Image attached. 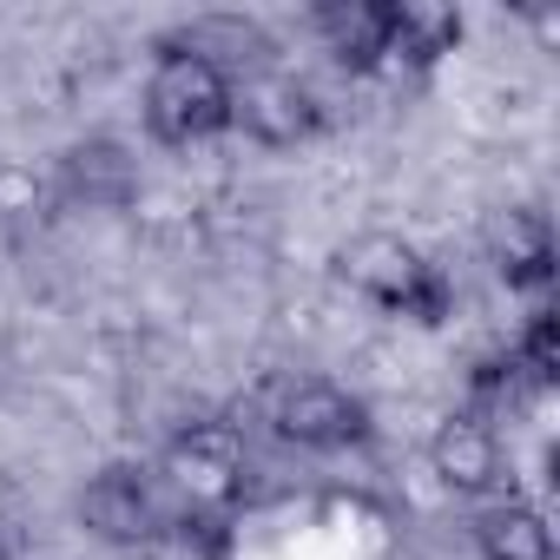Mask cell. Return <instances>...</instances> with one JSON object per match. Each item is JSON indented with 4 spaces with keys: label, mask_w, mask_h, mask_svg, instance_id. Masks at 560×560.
<instances>
[{
    "label": "cell",
    "mask_w": 560,
    "mask_h": 560,
    "mask_svg": "<svg viewBox=\"0 0 560 560\" xmlns=\"http://www.w3.org/2000/svg\"><path fill=\"white\" fill-rule=\"evenodd\" d=\"M534 396H547V389L514 363V350H494V357H481V363L468 370V416H481V422L521 416Z\"/></svg>",
    "instance_id": "4fadbf2b"
},
{
    "label": "cell",
    "mask_w": 560,
    "mask_h": 560,
    "mask_svg": "<svg viewBox=\"0 0 560 560\" xmlns=\"http://www.w3.org/2000/svg\"><path fill=\"white\" fill-rule=\"evenodd\" d=\"M508 350H514V363H521L540 389H553V376H560V311L540 304V311L527 317V330H521Z\"/></svg>",
    "instance_id": "5bb4252c"
},
{
    "label": "cell",
    "mask_w": 560,
    "mask_h": 560,
    "mask_svg": "<svg viewBox=\"0 0 560 560\" xmlns=\"http://www.w3.org/2000/svg\"><path fill=\"white\" fill-rule=\"evenodd\" d=\"M231 86H237V73H224L198 47L159 40L152 73H145V132L172 152L224 139L231 132Z\"/></svg>",
    "instance_id": "7a4b0ae2"
},
{
    "label": "cell",
    "mask_w": 560,
    "mask_h": 560,
    "mask_svg": "<svg viewBox=\"0 0 560 560\" xmlns=\"http://www.w3.org/2000/svg\"><path fill=\"white\" fill-rule=\"evenodd\" d=\"M231 132L270 145V152H291L304 139L324 132V106L304 80H284V73H250L231 86Z\"/></svg>",
    "instance_id": "8992f818"
},
{
    "label": "cell",
    "mask_w": 560,
    "mask_h": 560,
    "mask_svg": "<svg viewBox=\"0 0 560 560\" xmlns=\"http://www.w3.org/2000/svg\"><path fill=\"white\" fill-rule=\"evenodd\" d=\"M429 468H435V481L448 488V494H462V501H488V494H501V468H508V455H501V429L494 422H481V416H468V409H455V416H442L435 422V435H429Z\"/></svg>",
    "instance_id": "52a82bcc"
},
{
    "label": "cell",
    "mask_w": 560,
    "mask_h": 560,
    "mask_svg": "<svg viewBox=\"0 0 560 560\" xmlns=\"http://www.w3.org/2000/svg\"><path fill=\"white\" fill-rule=\"evenodd\" d=\"M165 481V494H178L185 521L191 514H224L244 488V435L231 422H191L172 435V448L152 468Z\"/></svg>",
    "instance_id": "3957f363"
},
{
    "label": "cell",
    "mask_w": 560,
    "mask_h": 560,
    "mask_svg": "<svg viewBox=\"0 0 560 560\" xmlns=\"http://www.w3.org/2000/svg\"><path fill=\"white\" fill-rule=\"evenodd\" d=\"M73 514H80V527H86L93 540H106V547H145V540H159V534L178 521L165 481H159L152 468H132V462L100 468V475L80 488Z\"/></svg>",
    "instance_id": "277c9868"
},
{
    "label": "cell",
    "mask_w": 560,
    "mask_h": 560,
    "mask_svg": "<svg viewBox=\"0 0 560 560\" xmlns=\"http://www.w3.org/2000/svg\"><path fill=\"white\" fill-rule=\"evenodd\" d=\"M337 277L350 291H363L376 311L402 317V324H422V330H442L455 317V277L422 257L409 237L396 231H363L337 250Z\"/></svg>",
    "instance_id": "6da1fadb"
},
{
    "label": "cell",
    "mask_w": 560,
    "mask_h": 560,
    "mask_svg": "<svg viewBox=\"0 0 560 560\" xmlns=\"http://www.w3.org/2000/svg\"><path fill=\"white\" fill-rule=\"evenodd\" d=\"M60 185L67 198L80 205H100V211H119L132 191H139V165L119 139H80L67 159H60Z\"/></svg>",
    "instance_id": "7c38bea8"
},
{
    "label": "cell",
    "mask_w": 560,
    "mask_h": 560,
    "mask_svg": "<svg viewBox=\"0 0 560 560\" xmlns=\"http://www.w3.org/2000/svg\"><path fill=\"white\" fill-rule=\"evenodd\" d=\"M488 257H494V277L508 291L540 298L553 284V224H547V211H534V205L501 211L494 231H488Z\"/></svg>",
    "instance_id": "9c48e42d"
},
{
    "label": "cell",
    "mask_w": 560,
    "mask_h": 560,
    "mask_svg": "<svg viewBox=\"0 0 560 560\" xmlns=\"http://www.w3.org/2000/svg\"><path fill=\"white\" fill-rule=\"evenodd\" d=\"M468 534H475L481 560H553V521L534 501H521V494L481 501V514H475Z\"/></svg>",
    "instance_id": "8fae6325"
},
{
    "label": "cell",
    "mask_w": 560,
    "mask_h": 560,
    "mask_svg": "<svg viewBox=\"0 0 560 560\" xmlns=\"http://www.w3.org/2000/svg\"><path fill=\"white\" fill-rule=\"evenodd\" d=\"M462 47V8L448 0H389V73H429Z\"/></svg>",
    "instance_id": "30bf717a"
},
{
    "label": "cell",
    "mask_w": 560,
    "mask_h": 560,
    "mask_svg": "<svg viewBox=\"0 0 560 560\" xmlns=\"http://www.w3.org/2000/svg\"><path fill=\"white\" fill-rule=\"evenodd\" d=\"M311 27L343 73H389V0H324Z\"/></svg>",
    "instance_id": "ba28073f"
},
{
    "label": "cell",
    "mask_w": 560,
    "mask_h": 560,
    "mask_svg": "<svg viewBox=\"0 0 560 560\" xmlns=\"http://www.w3.org/2000/svg\"><path fill=\"white\" fill-rule=\"evenodd\" d=\"M270 429H277V442H284V448H304V455H350V448H363L376 435L370 402L357 389L330 383V376L291 383L284 396L270 402Z\"/></svg>",
    "instance_id": "5b68a950"
}]
</instances>
